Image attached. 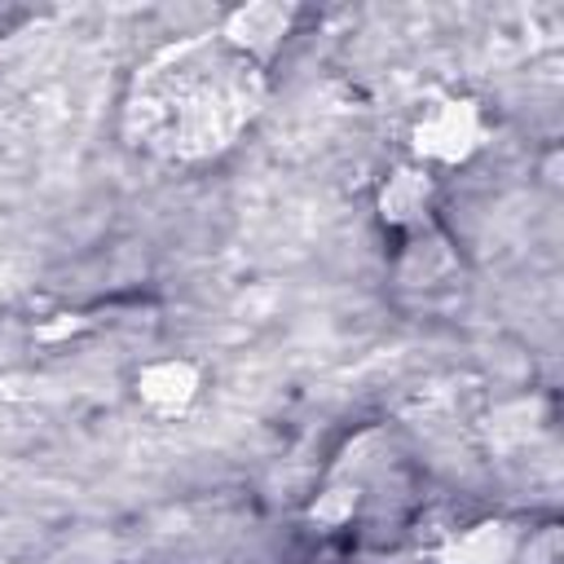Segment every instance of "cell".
<instances>
[{
    "mask_svg": "<svg viewBox=\"0 0 564 564\" xmlns=\"http://www.w3.org/2000/svg\"><path fill=\"white\" fill-rule=\"evenodd\" d=\"M260 106V66L216 40H189L159 53L128 97L132 141L159 159H207L251 123Z\"/></svg>",
    "mask_w": 564,
    "mask_h": 564,
    "instance_id": "cell-1",
    "label": "cell"
},
{
    "mask_svg": "<svg viewBox=\"0 0 564 564\" xmlns=\"http://www.w3.org/2000/svg\"><path fill=\"white\" fill-rule=\"evenodd\" d=\"M480 110L471 101H441L432 110L419 115L414 123V154L419 163H454V159H467L476 145H480Z\"/></svg>",
    "mask_w": 564,
    "mask_h": 564,
    "instance_id": "cell-2",
    "label": "cell"
},
{
    "mask_svg": "<svg viewBox=\"0 0 564 564\" xmlns=\"http://www.w3.org/2000/svg\"><path fill=\"white\" fill-rule=\"evenodd\" d=\"M132 388H137V401H141L150 414H163V419H167V414H185V410L198 401L203 375H198V366L185 361V357H163V361L141 366L137 379H132Z\"/></svg>",
    "mask_w": 564,
    "mask_h": 564,
    "instance_id": "cell-3",
    "label": "cell"
},
{
    "mask_svg": "<svg viewBox=\"0 0 564 564\" xmlns=\"http://www.w3.org/2000/svg\"><path fill=\"white\" fill-rule=\"evenodd\" d=\"M291 26V9H278V4H251V9H234L229 22H225V44L238 48L242 57H251L256 66H264L269 48L286 35Z\"/></svg>",
    "mask_w": 564,
    "mask_h": 564,
    "instance_id": "cell-4",
    "label": "cell"
},
{
    "mask_svg": "<svg viewBox=\"0 0 564 564\" xmlns=\"http://www.w3.org/2000/svg\"><path fill=\"white\" fill-rule=\"evenodd\" d=\"M427 194H432V176H427L423 167L401 172V176H392L388 189H383V216H388L392 225H410V220H419V212L427 207Z\"/></svg>",
    "mask_w": 564,
    "mask_h": 564,
    "instance_id": "cell-5",
    "label": "cell"
}]
</instances>
